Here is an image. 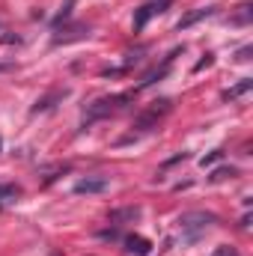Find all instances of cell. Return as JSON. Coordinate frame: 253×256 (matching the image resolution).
<instances>
[{
    "label": "cell",
    "mask_w": 253,
    "mask_h": 256,
    "mask_svg": "<svg viewBox=\"0 0 253 256\" xmlns=\"http://www.w3.org/2000/svg\"><path fill=\"white\" fill-rule=\"evenodd\" d=\"M131 98H134L131 92H120V96H104V98H96V102L86 108V120H84V128L90 126V122H96V120H102V116H110V114H116L120 108H126Z\"/></svg>",
    "instance_id": "obj_1"
},
{
    "label": "cell",
    "mask_w": 253,
    "mask_h": 256,
    "mask_svg": "<svg viewBox=\"0 0 253 256\" xmlns=\"http://www.w3.org/2000/svg\"><path fill=\"white\" fill-rule=\"evenodd\" d=\"M218 224V218L212 214V212H185L182 218H179V230H182V236L188 238V242H196L208 226H214Z\"/></svg>",
    "instance_id": "obj_2"
},
{
    "label": "cell",
    "mask_w": 253,
    "mask_h": 256,
    "mask_svg": "<svg viewBox=\"0 0 253 256\" xmlns=\"http://www.w3.org/2000/svg\"><path fill=\"white\" fill-rule=\"evenodd\" d=\"M170 108H173V102L170 98H158V102H152L143 114H137V120H134V131L137 134H146V131H152V128H158V122L170 114Z\"/></svg>",
    "instance_id": "obj_3"
},
{
    "label": "cell",
    "mask_w": 253,
    "mask_h": 256,
    "mask_svg": "<svg viewBox=\"0 0 253 256\" xmlns=\"http://www.w3.org/2000/svg\"><path fill=\"white\" fill-rule=\"evenodd\" d=\"M167 6H170V0H158V3H146V6H140V9L134 12V30H143V27L149 24V18L161 15Z\"/></svg>",
    "instance_id": "obj_4"
},
{
    "label": "cell",
    "mask_w": 253,
    "mask_h": 256,
    "mask_svg": "<svg viewBox=\"0 0 253 256\" xmlns=\"http://www.w3.org/2000/svg\"><path fill=\"white\" fill-rule=\"evenodd\" d=\"M68 98V90H54V92H48V96H42V98H36V104L30 108L33 114H42V110H51L57 102H63Z\"/></svg>",
    "instance_id": "obj_5"
},
{
    "label": "cell",
    "mask_w": 253,
    "mask_h": 256,
    "mask_svg": "<svg viewBox=\"0 0 253 256\" xmlns=\"http://www.w3.org/2000/svg\"><path fill=\"white\" fill-rule=\"evenodd\" d=\"M126 250L131 256H149L152 254V242L143 238V236H128L126 238Z\"/></svg>",
    "instance_id": "obj_6"
},
{
    "label": "cell",
    "mask_w": 253,
    "mask_h": 256,
    "mask_svg": "<svg viewBox=\"0 0 253 256\" xmlns=\"http://www.w3.org/2000/svg\"><path fill=\"white\" fill-rule=\"evenodd\" d=\"M214 12H218V6H202V9H194V12H188V15H185V18H179V24H176V27H179V30H188L190 24H196V21H202V18H212Z\"/></svg>",
    "instance_id": "obj_7"
},
{
    "label": "cell",
    "mask_w": 253,
    "mask_h": 256,
    "mask_svg": "<svg viewBox=\"0 0 253 256\" xmlns=\"http://www.w3.org/2000/svg\"><path fill=\"white\" fill-rule=\"evenodd\" d=\"M134 220H140V208L137 206H126V208H114L110 212V224H116V226L134 224Z\"/></svg>",
    "instance_id": "obj_8"
},
{
    "label": "cell",
    "mask_w": 253,
    "mask_h": 256,
    "mask_svg": "<svg viewBox=\"0 0 253 256\" xmlns=\"http://www.w3.org/2000/svg\"><path fill=\"white\" fill-rule=\"evenodd\" d=\"M176 57H179V48H176V51H173V54H170V57L164 60V66H161V68H152V72H146V74H143V80H140V86H152L155 80H161V78H164V74L170 72V63H173Z\"/></svg>",
    "instance_id": "obj_9"
},
{
    "label": "cell",
    "mask_w": 253,
    "mask_h": 256,
    "mask_svg": "<svg viewBox=\"0 0 253 256\" xmlns=\"http://www.w3.org/2000/svg\"><path fill=\"white\" fill-rule=\"evenodd\" d=\"M250 90H253V78H242V80H238L236 86H230V90H224V96H220V98H224V102H236V98H242V96H248Z\"/></svg>",
    "instance_id": "obj_10"
},
{
    "label": "cell",
    "mask_w": 253,
    "mask_h": 256,
    "mask_svg": "<svg viewBox=\"0 0 253 256\" xmlns=\"http://www.w3.org/2000/svg\"><path fill=\"white\" fill-rule=\"evenodd\" d=\"M108 191V179H80L74 185V194H102Z\"/></svg>",
    "instance_id": "obj_11"
},
{
    "label": "cell",
    "mask_w": 253,
    "mask_h": 256,
    "mask_svg": "<svg viewBox=\"0 0 253 256\" xmlns=\"http://www.w3.org/2000/svg\"><path fill=\"white\" fill-rule=\"evenodd\" d=\"M90 36V27L86 24H74L72 30H66L63 36H54V45H66V42H74V39H84Z\"/></svg>",
    "instance_id": "obj_12"
},
{
    "label": "cell",
    "mask_w": 253,
    "mask_h": 256,
    "mask_svg": "<svg viewBox=\"0 0 253 256\" xmlns=\"http://www.w3.org/2000/svg\"><path fill=\"white\" fill-rule=\"evenodd\" d=\"M232 176H236V167H218L208 179L212 182H224V179H232Z\"/></svg>",
    "instance_id": "obj_13"
},
{
    "label": "cell",
    "mask_w": 253,
    "mask_h": 256,
    "mask_svg": "<svg viewBox=\"0 0 253 256\" xmlns=\"http://www.w3.org/2000/svg\"><path fill=\"white\" fill-rule=\"evenodd\" d=\"M220 158H224V152H220V149H214V152H208V155H202V158H200V167H212V164H218Z\"/></svg>",
    "instance_id": "obj_14"
},
{
    "label": "cell",
    "mask_w": 253,
    "mask_h": 256,
    "mask_svg": "<svg viewBox=\"0 0 253 256\" xmlns=\"http://www.w3.org/2000/svg\"><path fill=\"white\" fill-rule=\"evenodd\" d=\"M250 21V6L244 3V6H238V15L232 18V24H248Z\"/></svg>",
    "instance_id": "obj_15"
},
{
    "label": "cell",
    "mask_w": 253,
    "mask_h": 256,
    "mask_svg": "<svg viewBox=\"0 0 253 256\" xmlns=\"http://www.w3.org/2000/svg\"><path fill=\"white\" fill-rule=\"evenodd\" d=\"M18 196V188L15 185H0V200L6 202V200H15Z\"/></svg>",
    "instance_id": "obj_16"
},
{
    "label": "cell",
    "mask_w": 253,
    "mask_h": 256,
    "mask_svg": "<svg viewBox=\"0 0 253 256\" xmlns=\"http://www.w3.org/2000/svg\"><path fill=\"white\" fill-rule=\"evenodd\" d=\"M212 256H238V250L230 248V244H220V248H214V254Z\"/></svg>",
    "instance_id": "obj_17"
},
{
    "label": "cell",
    "mask_w": 253,
    "mask_h": 256,
    "mask_svg": "<svg viewBox=\"0 0 253 256\" xmlns=\"http://www.w3.org/2000/svg\"><path fill=\"white\" fill-rule=\"evenodd\" d=\"M68 15H72V0L66 3V9H63V12L57 15V21H54V27H60V24H63V21H66V18H68Z\"/></svg>",
    "instance_id": "obj_18"
},
{
    "label": "cell",
    "mask_w": 253,
    "mask_h": 256,
    "mask_svg": "<svg viewBox=\"0 0 253 256\" xmlns=\"http://www.w3.org/2000/svg\"><path fill=\"white\" fill-rule=\"evenodd\" d=\"M214 63V57H212V54H206V57H202V60H200V63L194 66V72H202V68H208V66Z\"/></svg>",
    "instance_id": "obj_19"
},
{
    "label": "cell",
    "mask_w": 253,
    "mask_h": 256,
    "mask_svg": "<svg viewBox=\"0 0 253 256\" xmlns=\"http://www.w3.org/2000/svg\"><path fill=\"white\" fill-rule=\"evenodd\" d=\"M238 60H250V48H242L238 51Z\"/></svg>",
    "instance_id": "obj_20"
},
{
    "label": "cell",
    "mask_w": 253,
    "mask_h": 256,
    "mask_svg": "<svg viewBox=\"0 0 253 256\" xmlns=\"http://www.w3.org/2000/svg\"><path fill=\"white\" fill-rule=\"evenodd\" d=\"M6 68H9V66H6V63H0V72H6Z\"/></svg>",
    "instance_id": "obj_21"
}]
</instances>
